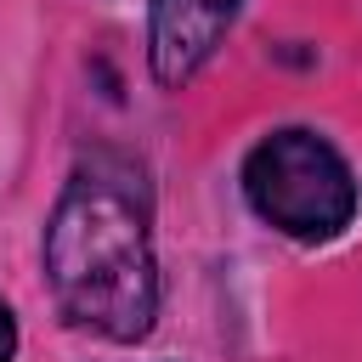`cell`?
<instances>
[{
  "label": "cell",
  "mask_w": 362,
  "mask_h": 362,
  "mask_svg": "<svg viewBox=\"0 0 362 362\" xmlns=\"http://www.w3.org/2000/svg\"><path fill=\"white\" fill-rule=\"evenodd\" d=\"M11 351H17V317H11V305L0 300V362H11Z\"/></svg>",
  "instance_id": "277c9868"
},
{
  "label": "cell",
  "mask_w": 362,
  "mask_h": 362,
  "mask_svg": "<svg viewBox=\"0 0 362 362\" xmlns=\"http://www.w3.org/2000/svg\"><path fill=\"white\" fill-rule=\"evenodd\" d=\"M243 0H153V23H147V62L158 85H187L215 45L226 40V28L238 23Z\"/></svg>",
  "instance_id": "3957f363"
},
{
  "label": "cell",
  "mask_w": 362,
  "mask_h": 362,
  "mask_svg": "<svg viewBox=\"0 0 362 362\" xmlns=\"http://www.w3.org/2000/svg\"><path fill=\"white\" fill-rule=\"evenodd\" d=\"M153 198L124 153L85 158L45 221V283L57 311L102 339H147L158 317Z\"/></svg>",
  "instance_id": "6da1fadb"
},
{
  "label": "cell",
  "mask_w": 362,
  "mask_h": 362,
  "mask_svg": "<svg viewBox=\"0 0 362 362\" xmlns=\"http://www.w3.org/2000/svg\"><path fill=\"white\" fill-rule=\"evenodd\" d=\"M243 198L266 226L300 243H328L356 221L362 192L334 141L317 130H272L243 158Z\"/></svg>",
  "instance_id": "7a4b0ae2"
}]
</instances>
